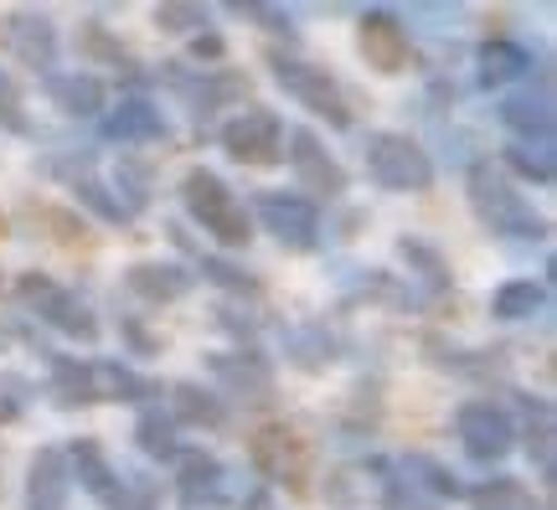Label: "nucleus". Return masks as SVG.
<instances>
[{
  "label": "nucleus",
  "instance_id": "10",
  "mask_svg": "<svg viewBox=\"0 0 557 510\" xmlns=\"http://www.w3.org/2000/svg\"><path fill=\"white\" fill-rule=\"evenodd\" d=\"M289 150H295V171L305 186H315L320 197H341V191H346V171L336 165L331 150H320V139L310 135V129H299V135L289 139Z\"/></svg>",
  "mask_w": 557,
  "mask_h": 510
},
{
  "label": "nucleus",
  "instance_id": "6",
  "mask_svg": "<svg viewBox=\"0 0 557 510\" xmlns=\"http://www.w3.org/2000/svg\"><path fill=\"white\" fill-rule=\"evenodd\" d=\"M253 459H259V470L269 480H284V485H305V474H310L305 438L295 428H284V423H269V428L253 433Z\"/></svg>",
  "mask_w": 557,
  "mask_h": 510
},
{
  "label": "nucleus",
  "instance_id": "7",
  "mask_svg": "<svg viewBox=\"0 0 557 510\" xmlns=\"http://www.w3.org/2000/svg\"><path fill=\"white\" fill-rule=\"evenodd\" d=\"M21 295H26V304H37L58 331L67 335H94L99 325H94V310L83 304L78 295H67V289H58L52 278H41V274H26L21 278Z\"/></svg>",
  "mask_w": 557,
  "mask_h": 510
},
{
  "label": "nucleus",
  "instance_id": "1",
  "mask_svg": "<svg viewBox=\"0 0 557 510\" xmlns=\"http://www.w3.org/2000/svg\"><path fill=\"white\" fill-rule=\"evenodd\" d=\"M186 207H191V216H197L218 242H227V248H243V242H248V216H243V201L233 197L212 171H191V176H186Z\"/></svg>",
  "mask_w": 557,
  "mask_h": 510
},
{
  "label": "nucleus",
  "instance_id": "16",
  "mask_svg": "<svg viewBox=\"0 0 557 510\" xmlns=\"http://www.w3.org/2000/svg\"><path fill=\"white\" fill-rule=\"evenodd\" d=\"M500 119H506L511 129H527V135H547V129H553V103L547 99H506Z\"/></svg>",
  "mask_w": 557,
  "mask_h": 510
},
{
  "label": "nucleus",
  "instance_id": "4",
  "mask_svg": "<svg viewBox=\"0 0 557 510\" xmlns=\"http://www.w3.org/2000/svg\"><path fill=\"white\" fill-rule=\"evenodd\" d=\"M274 67H278V83H284L310 114L331 119V124H351V109H346L336 78H331L325 67H310V62H299V58H278Z\"/></svg>",
  "mask_w": 557,
  "mask_h": 510
},
{
  "label": "nucleus",
  "instance_id": "24",
  "mask_svg": "<svg viewBox=\"0 0 557 510\" xmlns=\"http://www.w3.org/2000/svg\"><path fill=\"white\" fill-rule=\"evenodd\" d=\"M382 506H387V510H438L429 495L418 490L413 480H408V485H403V480H393V485H387V495H382Z\"/></svg>",
  "mask_w": 557,
  "mask_h": 510
},
{
  "label": "nucleus",
  "instance_id": "18",
  "mask_svg": "<svg viewBox=\"0 0 557 510\" xmlns=\"http://www.w3.org/2000/svg\"><path fill=\"white\" fill-rule=\"evenodd\" d=\"M109 135L114 139H150V135H160V119L150 103H124L120 114L109 119Z\"/></svg>",
  "mask_w": 557,
  "mask_h": 510
},
{
  "label": "nucleus",
  "instance_id": "28",
  "mask_svg": "<svg viewBox=\"0 0 557 510\" xmlns=\"http://www.w3.org/2000/svg\"><path fill=\"white\" fill-rule=\"evenodd\" d=\"M243 510H278V500H274V490H253L243 500Z\"/></svg>",
  "mask_w": 557,
  "mask_h": 510
},
{
  "label": "nucleus",
  "instance_id": "15",
  "mask_svg": "<svg viewBox=\"0 0 557 510\" xmlns=\"http://www.w3.org/2000/svg\"><path fill=\"white\" fill-rule=\"evenodd\" d=\"M475 510H537V500L517 480H491L475 490Z\"/></svg>",
  "mask_w": 557,
  "mask_h": 510
},
{
  "label": "nucleus",
  "instance_id": "17",
  "mask_svg": "<svg viewBox=\"0 0 557 510\" xmlns=\"http://www.w3.org/2000/svg\"><path fill=\"white\" fill-rule=\"evenodd\" d=\"M218 490H222L218 459H186V470H181V495H186V500H218Z\"/></svg>",
  "mask_w": 557,
  "mask_h": 510
},
{
  "label": "nucleus",
  "instance_id": "20",
  "mask_svg": "<svg viewBox=\"0 0 557 510\" xmlns=\"http://www.w3.org/2000/svg\"><path fill=\"white\" fill-rule=\"evenodd\" d=\"M176 402H181L176 418H186V423H207V428L222 423V408L207 393H197V387H176Z\"/></svg>",
  "mask_w": 557,
  "mask_h": 510
},
{
  "label": "nucleus",
  "instance_id": "8",
  "mask_svg": "<svg viewBox=\"0 0 557 510\" xmlns=\"http://www.w3.org/2000/svg\"><path fill=\"white\" fill-rule=\"evenodd\" d=\"M455 428H459V444L475 453V459H500V453L511 449V418L500 408H491V402L459 408Z\"/></svg>",
  "mask_w": 557,
  "mask_h": 510
},
{
  "label": "nucleus",
  "instance_id": "14",
  "mask_svg": "<svg viewBox=\"0 0 557 510\" xmlns=\"http://www.w3.org/2000/svg\"><path fill=\"white\" fill-rule=\"evenodd\" d=\"M129 284H135V295H145V299L186 295V274H181V269H160V263H139L135 274H129Z\"/></svg>",
  "mask_w": 557,
  "mask_h": 510
},
{
  "label": "nucleus",
  "instance_id": "21",
  "mask_svg": "<svg viewBox=\"0 0 557 510\" xmlns=\"http://www.w3.org/2000/svg\"><path fill=\"white\" fill-rule=\"evenodd\" d=\"M52 94H58L62 109H78V114H94V109L103 103L99 83H62V78H52Z\"/></svg>",
  "mask_w": 557,
  "mask_h": 510
},
{
  "label": "nucleus",
  "instance_id": "27",
  "mask_svg": "<svg viewBox=\"0 0 557 510\" xmlns=\"http://www.w3.org/2000/svg\"><path fill=\"white\" fill-rule=\"evenodd\" d=\"M156 21H165V26H191V21H201L197 11H186V5H165Z\"/></svg>",
  "mask_w": 557,
  "mask_h": 510
},
{
  "label": "nucleus",
  "instance_id": "26",
  "mask_svg": "<svg viewBox=\"0 0 557 510\" xmlns=\"http://www.w3.org/2000/svg\"><path fill=\"white\" fill-rule=\"evenodd\" d=\"M139 438L150 444V453H171V449H176V444H171V428H160L156 418H145V423H139Z\"/></svg>",
  "mask_w": 557,
  "mask_h": 510
},
{
  "label": "nucleus",
  "instance_id": "2",
  "mask_svg": "<svg viewBox=\"0 0 557 510\" xmlns=\"http://www.w3.org/2000/svg\"><path fill=\"white\" fill-rule=\"evenodd\" d=\"M470 197H475V212L491 222V233L500 237H542V222L532 216V207L496 176V171H470Z\"/></svg>",
  "mask_w": 557,
  "mask_h": 510
},
{
  "label": "nucleus",
  "instance_id": "9",
  "mask_svg": "<svg viewBox=\"0 0 557 510\" xmlns=\"http://www.w3.org/2000/svg\"><path fill=\"white\" fill-rule=\"evenodd\" d=\"M263 227H269L278 242H289V248H310L320 233V212H315V201L269 191V197H263Z\"/></svg>",
  "mask_w": 557,
  "mask_h": 510
},
{
  "label": "nucleus",
  "instance_id": "5",
  "mask_svg": "<svg viewBox=\"0 0 557 510\" xmlns=\"http://www.w3.org/2000/svg\"><path fill=\"white\" fill-rule=\"evenodd\" d=\"M278 145H284V129H278V119L269 109H248L222 129V150L233 160H248V165H274Z\"/></svg>",
  "mask_w": 557,
  "mask_h": 510
},
{
  "label": "nucleus",
  "instance_id": "19",
  "mask_svg": "<svg viewBox=\"0 0 557 510\" xmlns=\"http://www.w3.org/2000/svg\"><path fill=\"white\" fill-rule=\"evenodd\" d=\"M537 304H542V289L532 284V278H511V284L496 295V314H500V320H521V314H532Z\"/></svg>",
  "mask_w": 557,
  "mask_h": 510
},
{
  "label": "nucleus",
  "instance_id": "22",
  "mask_svg": "<svg viewBox=\"0 0 557 510\" xmlns=\"http://www.w3.org/2000/svg\"><path fill=\"white\" fill-rule=\"evenodd\" d=\"M58 393H62V397H78V402H88V397L99 393V387H94L88 366H78V361H58Z\"/></svg>",
  "mask_w": 557,
  "mask_h": 510
},
{
  "label": "nucleus",
  "instance_id": "13",
  "mask_svg": "<svg viewBox=\"0 0 557 510\" xmlns=\"http://www.w3.org/2000/svg\"><path fill=\"white\" fill-rule=\"evenodd\" d=\"M73 470H78V485H88L99 500H109V506L120 500V495H114V474L103 464L99 444H78V449H73Z\"/></svg>",
  "mask_w": 557,
  "mask_h": 510
},
{
  "label": "nucleus",
  "instance_id": "25",
  "mask_svg": "<svg viewBox=\"0 0 557 510\" xmlns=\"http://www.w3.org/2000/svg\"><path fill=\"white\" fill-rule=\"evenodd\" d=\"M37 485H41V500L58 510L62 506V480H58V459H52V453L41 459V474H32V490H37Z\"/></svg>",
  "mask_w": 557,
  "mask_h": 510
},
{
  "label": "nucleus",
  "instance_id": "3",
  "mask_svg": "<svg viewBox=\"0 0 557 510\" xmlns=\"http://www.w3.org/2000/svg\"><path fill=\"white\" fill-rule=\"evenodd\" d=\"M367 165L393 191H423L434 181V160L423 156V145H413L408 135H377L367 145Z\"/></svg>",
  "mask_w": 557,
  "mask_h": 510
},
{
  "label": "nucleus",
  "instance_id": "11",
  "mask_svg": "<svg viewBox=\"0 0 557 510\" xmlns=\"http://www.w3.org/2000/svg\"><path fill=\"white\" fill-rule=\"evenodd\" d=\"M361 58L372 67H382V73H398L408 62V32L393 16H367V26H361Z\"/></svg>",
  "mask_w": 557,
  "mask_h": 510
},
{
  "label": "nucleus",
  "instance_id": "12",
  "mask_svg": "<svg viewBox=\"0 0 557 510\" xmlns=\"http://www.w3.org/2000/svg\"><path fill=\"white\" fill-rule=\"evenodd\" d=\"M527 73H532V58L517 41H485V52H480V78L485 83H511L527 78Z\"/></svg>",
  "mask_w": 557,
  "mask_h": 510
},
{
  "label": "nucleus",
  "instance_id": "23",
  "mask_svg": "<svg viewBox=\"0 0 557 510\" xmlns=\"http://www.w3.org/2000/svg\"><path fill=\"white\" fill-rule=\"evenodd\" d=\"M506 160L517 165L521 176H532V181H553V165H547V150H532V145H511V150H506Z\"/></svg>",
  "mask_w": 557,
  "mask_h": 510
}]
</instances>
